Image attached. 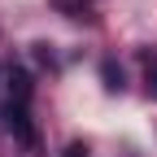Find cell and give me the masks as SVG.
Listing matches in <instances>:
<instances>
[{"instance_id":"obj_3","label":"cell","mask_w":157,"mask_h":157,"mask_svg":"<svg viewBox=\"0 0 157 157\" xmlns=\"http://www.w3.org/2000/svg\"><path fill=\"white\" fill-rule=\"evenodd\" d=\"M105 78H109V87H113V92H118V87H122V74H118V70H113V61H105Z\"/></svg>"},{"instance_id":"obj_1","label":"cell","mask_w":157,"mask_h":157,"mask_svg":"<svg viewBox=\"0 0 157 157\" xmlns=\"http://www.w3.org/2000/svg\"><path fill=\"white\" fill-rule=\"evenodd\" d=\"M5 118H9V131H17V135H31V127H26V113H22V105H9V109H5Z\"/></svg>"},{"instance_id":"obj_2","label":"cell","mask_w":157,"mask_h":157,"mask_svg":"<svg viewBox=\"0 0 157 157\" xmlns=\"http://www.w3.org/2000/svg\"><path fill=\"white\" fill-rule=\"evenodd\" d=\"M52 5L61 9V13H70V17H83V13L96 5V0H52Z\"/></svg>"},{"instance_id":"obj_4","label":"cell","mask_w":157,"mask_h":157,"mask_svg":"<svg viewBox=\"0 0 157 157\" xmlns=\"http://www.w3.org/2000/svg\"><path fill=\"white\" fill-rule=\"evenodd\" d=\"M148 96H157V61H148Z\"/></svg>"}]
</instances>
